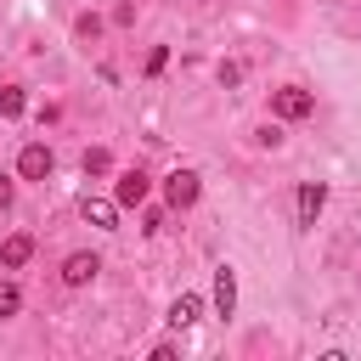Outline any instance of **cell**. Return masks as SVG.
Returning a JSON list of instances; mask_svg holds the SVG:
<instances>
[{
  "instance_id": "obj_10",
  "label": "cell",
  "mask_w": 361,
  "mask_h": 361,
  "mask_svg": "<svg viewBox=\"0 0 361 361\" xmlns=\"http://www.w3.org/2000/svg\"><path fill=\"white\" fill-rule=\"evenodd\" d=\"M197 316H203V299H197V293H180V299L169 305V327H192Z\"/></svg>"
},
{
  "instance_id": "obj_2",
  "label": "cell",
  "mask_w": 361,
  "mask_h": 361,
  "mask_svg": "<svg viewBox=\"0 0 361 361\" xmlns=\"http://www.w3.org/2000/svg\"><path fill=\"white\" fill-rule=\"evenodd\" d=\"M310 107H316V96H310V90H299V85L271 90V113H276V118H310Z\"/></svg>"
},
{
  "instance_id": "obj_16",
  "label": "cell",
  "mask_w": 361,
  "mask_h": 361,
  "mask_svg": "<svg viewBox=\"0 0 361 361\" xmlns=\"http://www.w3.org/2000/svg\"><path fill=\"white\" fill-rule=\"evenodd\" d=\"M243 79V62H220V85H237Z\"/></svg>"
},
{
  "instance_id": "obj_11",
  "label": "cell",
  "mask_w": 361,
  "mask_h": 361,
  "mask_svg": "<svg viewBox=\"0 0 361 361\" xmlns=\"http://www.w3.org/2000/svg\"><path fill=\"white\" fill-rule=\"evenodd\" d=\"M23 107H28L23 85H0V118H23Z\"/></svg>"
},
{
  "instance_id": "obj_5",
  "label": "cell",
  "mask_w": 361,
  "mask_h": 361,
  "mask_svg": "<svg viewBox=\"0 0 361 361\" xmlns=\"http://www.w3.org/2000/svg\"><path fill=\"white\" fill-rule=\"evenodd\" d=\"M147 192H152V180H147L141 169H124V175H118V186H113L118 209H135V203H147Z\"/></svg>"
},
{
  "instance_id": "obj_15",
  "label": "cell",
  "mask_w": 361,
  "mask_h": 361,
  "mask_svg": "<svg viewBox=\"0 0 361 361\" xmlns=\"http://www.w3.org/2000/svg\"><path fill=\"white\" fill-rule=\"evenodd\" d=\"M164 68H169V45H152L147 51V73H164Z\"/></svg>"
},
{
  "instance_id": "obj_8",
  "label": "cell",
  "mask_w": 361,
  "mask_h": 361,
  "mask_svg": "<svg viewBox=\"0 0 361 361\" xmlns=\"http://www.w3.org/2000/svg\"><path fill=\"white\" fill-rule=\"evenodd\" d=\"M79 214H85L90 226L113 231V220H118V197H85V203H79Z\"/></svg>"
},
{
  "instance_id": "obj_13",
  "label": "cell",
  "mask_w": 361,
  "mask_h": 361,
  "mask_svg": "<svg viewBox=\"0 0 361 361\" xmlns=\"http://www.w3.org/2000/svg\"><path fill=\"white\" fill-rule=\"evenodd\" d=\"M107 169H113L107 147H90V152H85V175H107Z\"/></svg>"
},
{
  "instance_id": "obj_17",
  "label": "cell",
  "mask_w": 361,
  "mask_h": 361,
  "mask_svg": "<svg viewBox=\"0 0 361 361\" xmlns=\"http://www.w3.org/2000/svg\"><path fill=\"white\" fill-rule=\"evenodd\" d=\"M0 209H11V175L0 169Z\"/></svg>"
},
{
  "instance_id": "obj_6",
  "label": "cell",
  "mask_w": 361,
  "mask_h": 361,
  "mask_svg": "<svg viewBox=\"0 0 361 361\" xmlns=\"http://www.w3.org/2000/svg\"><path fill=\"white\" fill-rule=\"evenodd\" d=\"M96 271H102V259H96V254H68V259H62V282H68V288L96 282Z\"/></svg>"
},
{
  "instance_id": "obj_3",
  "label": "cell",
  "mask_w": 361,
  "mask_h": 361,
  "mask_svg": "<svg viewBox=\"0 0 361 361\" xmlns=\"http://www.w3.org/2000/svg\"><path fill=\"white\" fill-rule=\"evenodd\" d=\"M197 192H203V186H197V175H192V169H175V175L164 180V203H169V209H192V203H197Z\"/></svg>"
},
{
  "instance_id": "obj_9",
  "label": "cell",
  "mask_w": 361,
  "mask_h": 361,
  "mask_svg": "<svg viewBox=\"0 0 361 361\" xmlns=\"http://www.w3.org/2000/svg\"><path fill=\"white\" fill-rule=\"evenodd\" d=\"M0 259H6L11 271H17V265H28V259H34V237H28V231H17V237H6V248H0Z\"/></svg>"
},
{
  "instance_id": "obj_7",
  "label": "cell",
  "mask_w": 361,
  "mask_h": 361,
  "mask_svg": "<svg viewBox=\"0 0 361 361\" xmlns=\"http://www.w3.org/2000/svg\"><path fill=\"white\" fill-rule=\"evenodd\" d=\"M231 310H237V271L214 265V316H231Z\"/></svg>"
},
{
  "instance_id": "obj_12",
  "label": "cell",
  "mask_w": 361,
  "mask_h": 361,
  "mask_svg": "<svg viewBox=\"0 0 361 361\" xmlns=\"http://www.w3.org/2000/svg\"><path fill=\"white\" fill-rule=\"evenodd\" d=\"M73 34H79V39H96V34H102V17H96V11H79V17H73Z\"/></svg>"
},
{
  "instance_id": "obj_14",
  "label": "cell",
  "mask_w": 361,
  "mask_h": 361,
  "mask_svg": "<svg viewBox=\"0 0 361 361\" xmlns=\"http://www.w3.org/2000/svg\"><path fill=\"white\" fill-rule=\"evenodd\" d=\"M23 310V293H17V282H0V316H17Z\"/></svg>"
},
{
  "instance_id": "obj_1",
  "label": "cell",
  "mask_w": 361,
  "mask_h": 361,
  "mask_svg": "<svg viewBox=\"0 0 361 361\" xmlns=\"http://www.w3.org/2000/svg\"><path fill=\"white\" fill-rule=\"evenodd\" d=\"M51 169H56V152H51L45 141H28V147L17 152V175H23V180H51Z\"/></svg>"
},
{
  "instance_id": "obj_4",
  "label": "cell",
  "mask_w": 361,
  "mask_h": 361,
  "mask_svg": "<svg viewBox=\"0 0 361 361\" xmlns=\"http://www.w3.org/2000/svg\"><path fill=\"white\" fill-rule=\"evenodd\" d=\"M327 209V186L322 180H305L299 186V197H293V214H299V226H316V214Z\"/></svg>"
}]
</instances>
